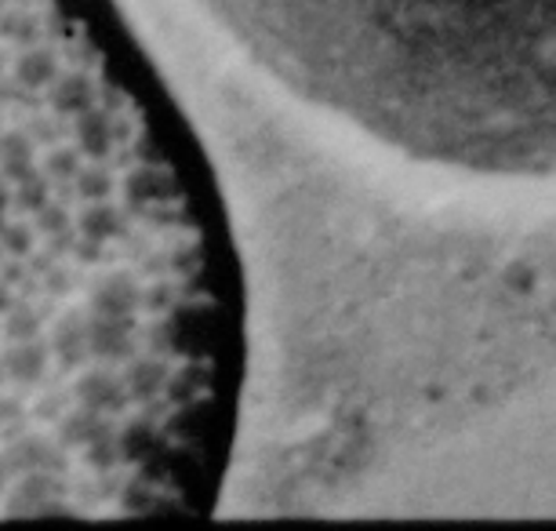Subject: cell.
<instances>
[{"label": "cell", "mask_w": 556, "mask_h": 531, "mask_svg": "<svg viewBox=\"0 0 556 531\" xmlns=\"http://www.w3.org/2000/svg\"><path fill=\"white\" fill-rule=\"evenodd\" d=\"M266 73L415 161L556 179V0H204Z\"/></svg>", "instance_id": "1"}]
</instances>
